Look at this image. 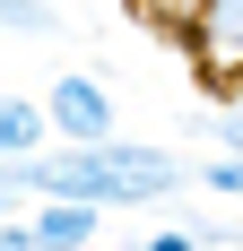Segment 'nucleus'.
<instances>
[{
    "label": "nucleus",
    "instance_id": "9",
    "mask_svg": "<svg viewBox=\"0 0 243 251\" xmlns=\"http://www.w3.org/2000/svg\"><path fill=\"white\" fill-rule=\"evenodd\" d=\"M217 148H226V156H243V96L217 113Z\"/></svg>",
    "mask_w": 243,
    "mask_h": 251
},
{
    "label": "nucleus",
    "instance_id": "4",
    "mask_svg": "<svg viewBox=\"0 0 243 251\" xmlns=\"http://www.w3.org/2000/svg\"><path fill=\"white\" fill-rule=\"evenodd\" d=\"M26 234H35V251H87L104 234V208L96 200H52L44 191V200L26 208Z\"/></svg>",
    "mask_w": 243,
    "mask_h": 251
},
{
    "label": "nucleus",
    "instance_id": "3",
    "mask_svg": "<svg viewBox=\"0 0 243 251\" xmlns=\"http://www.w3.org/2000/svg\"><path fill=\"white\" fill-rule=\"evenodd\" d=\"M44 122H52V139H113L122 113H113V87H104L96 70H52Z\"/></svg>",
    "mask_w": 243,
    "mask_h": 251
},
{
    "label": "nucleus",
    "instance_id": "5",
    "mask_svg": "<svg viewBox=\"0 0 243 251\" xmlns=\"http://www.w3.org/2000/svg\"><path fill=\"white\" fill-rule=\"evenodd\" d=\"M0 35L44 44V35H61V9H52V0H0Z\"/></svg>",
    "mask_w": 243,
    "mask_h": 251
},
{
    "label": "nucleus",
    "instance_id": "7",
    "mask_svg": "<svg viewBox=\"0 0 243 251\" xmlns=\"http://www.w3.org/2000/svg\"><path fill=\"white\" fill-rule=\"evenodd\" d=\"M191 182H200V191H217V200H243V156H209V165H191Z\"/></svg>",
    "mask_w": 243,
    "mask_h": 251
},
{
    "label": "nucleus",
    "instance_id": "1",
    "mask_svg": "<svg viewBox=\"0 0 243 251\" xmlns=\"http://www.w3.org/2000/svg\"><path fill=\"white\" fill-rule=\"evenodd\" d=\"M26 191L35 200H96V208H156L174 191H191V165L174 148H148V139H52V148L26 156Z\"/></svg>",
    "mask_w": 243,
    "mask_h": 251
},
{
    "label": "nucleus",
    "instance_id": "8",
    "mask_svg": "<svg viewBox=\"0 0 243 251\" xmlns=\"http://www.w3.org/2000/svg\"><path fill=\"white\" fill-rule=\"evenodd\" d=\"M35 191H26V156H0V208H26Z\"/></svg>",
    "mask_w": 243,
    "mask_h": 251
},
{
    "label": "nucleus",
    "instance_id": "2",
    "mask_svg": "<svg viewBox=\"0 0 243 251\" xmlns=\"http://www.w3.org/2000/svg\"><path fill=\"white\" fill-rule=\"evenodd\" d=\"M174 52L191 61V87H200V96L235 104L243 96V0H200L191 26L174 35Z\"/></svg>",
    "mask_w": 243,
    "mask_h": 251
},
{
    "label": "nucleus",
    "instance_id": "6",
    "mask_svg": "<svg viewBox=\"0 0 243 251\" xmlns=\"http://www.w3.org/2000/svg\"><path fill=\"white\" fill-rule=\"evenodd\" d=\"M122 9H130L148 35H165V44H174V35L191 26V9H200V0H122Z\"/></svg>",
    "mask_w": 243,
    "mask_h": 251
}]
</instances>
